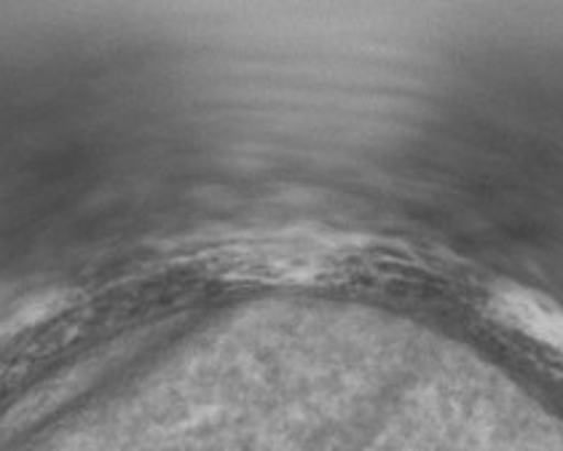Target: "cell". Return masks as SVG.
<instances>
[{
    "mask_svg": "<svg viewBox=\"0 0 563 451\" xmlns=\"http://www.w3.org/2000/svg\"><path fill=\"white\" fill-rule=\"evenodd\" d=\"M488 309L505 326L516 328L529 339L540 341L548 350L563 355V309L550 298L512 285V288L494 290Z\"/></svg>",
    "mask_w": 563,
    "mask_h": 451,
    "instance_id": "1",
    "label": "cell"
}]
</instances>
